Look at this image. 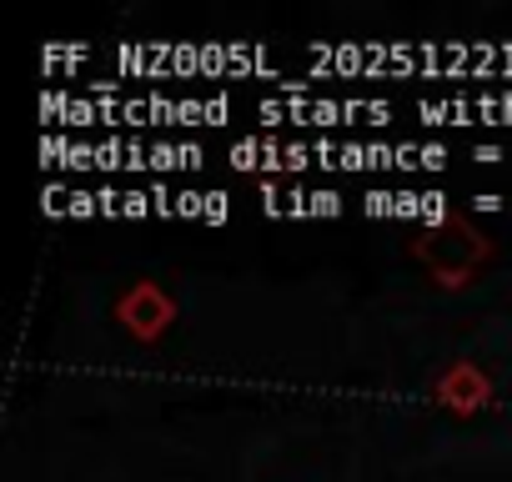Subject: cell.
Wrapping results in <instances>:
<instances>
[{"instance_id":"obj_1","label":"cell","mask_w":512,"mask_h":482,"mask_svg":"<svg viewBox=\"0 0 512 482\" xmlns=\"http://www.w3.org/2000/svg\"><path fill=\"white\" fill-rule=\"evenodd\" d=\"M412 257L437 277V287H467L472 272L492 257V241L467 216H437L412 231Z\"/></svg>"},{"instance_id":"obj_2","label":"cell","mask_w":512,"mask_h":482,"mask_svg":"<svg viewBox=\"0 0 512 482\" xmlns=\"http://www.w3.org/2000/svg\"><path fill=\"white\" fill-rule=\"evenodd\" d=\"M116 322L136 337V342H161L176 322V302L166 287L156 282H131L121 297H116Z\"/></svg>"},{"instance_id":"obj_3","label":"cell","mask_w":512,"mask_h":482,"mask_svg":"<svg viewBox=\"0 0 512 482\" xmlns=\"http://www.w3.org/2000/svg\"><path fill=\"white\" fill-rule=\"evenodd\" d=\"M437 402L447 412H457V417H472V412H482L492 402V377L482 367H472V362H452L437 377Z\"/></svg>"}]
</instances>
